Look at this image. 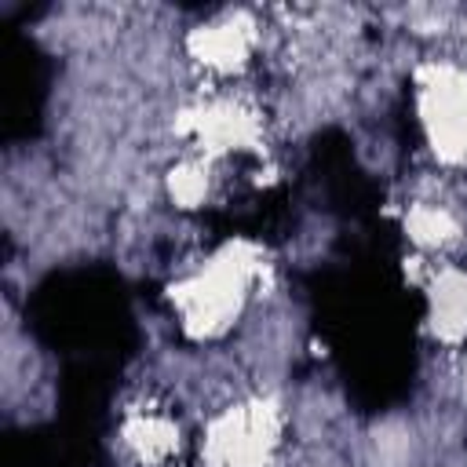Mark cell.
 I'll return each mask as SVG.
<instances>
[{"label":"cell","instance_id":"obj_1","mask_svg":"<svg viewBox=\"0 0 467 467\" xmlns=\"http://www.w3.org/2000/svg\"><path fill=\"white\" fill-rule=\"evenodd\" d=\"M255 259L244 255V248H226L215 259H208L201 270L182 277L175 285V310L182 317V328L197 339H212L241 317L248 288H252Z\"/></svg>","mask_w":467,"mask_h":467},{"label":"cell","instance_id":"obj_2","mask_svg":"<svg viewBox=\"0 0 467 467\" xmlns=\"http://www.w3.org/2000/svg\"><path fill=\"white\" fill-rule=\"evenodd\" d=\"M277 434H281L277 409L263 398H252L223 409L208 423L201 460L204 467H270Z\"/></svg>","mask_w":467,"mask_h":467},{"label":"cell","instance_id":"obj_3","mask_svg":"<svg viewBox=\"0 0 467 467\" xmlns=\"http://www.w3.org/2000/svg\"><path fill=\"white\" fill-rule=\"evenodd\" d=\"M420 124L441 164H467V73L456 66H427L420 77Z\"/></svg>","mask_w":467,"mask_h":467},{"label":"cell","instance_id":"obj_4","mask_svg":"<svg viewBox=\"0 0 467 467\" xmlns=\"http://www.w3.org/2000/svg\"><path fill=\"white\" fill-rule=\"evenodd\" d=\"M190 51L208 69L234 73L252 55V22H244V18H219L212 26H201L190 36Z\"/></svg>","mask_w":467,"mask_h":467},{"label":"cell","instance_id":"obj_5","mask_svg":"<svg viewBox=\"0 0 467 467\" xmlns=\"http://www.w3.org/2000/svg\"><path fill=\"white\" fill-rule=\"evenodd\" d=\"M120 441L142 467H161L179 449V427L157 409H135L120 423Z\"/></svg>","mask_w":467,"mask_h":467},{"label":"cell","instance_id":"obj_6","mask_svg":"<svg viewBox=\"0 0 467 467\" xmlns=\"http://www.w3.org/2000/svg\"><path fill=\"white\" fill-rule=\"evenodd\" d=\"M431 328L441 343L467 339V274L463 270H441L431 281Z\"/></svg>","mask_w":467,"mask_h":467},{"label":"cell","instance_id":"obj_7","mask_svg":"<svg viewBox=\"0 0 467 467\" xmlns=\"http://www.w3.org/2000/svg\"><path fill=\"white\" fill-rule=\"evenodd\" d=\"M405 230L423 252H434V248H445L456 237V219L438 204H416L405 215Z\"/></svg>","mask_w":467,"mask_h":467},{"label":"cell","instance_id":"obj_8","mask_svg":"<svg viewBox=\"0 0 467 467\" xmlns=\"http://www.w3.org/2000/svg\"><path fill=\"white\" fill-rule=\"evenodd\" d=\"M208 182H212L208 179V164L204 161H186L168 175V193H171L175 204L193 208V204H201L208 197Z\"/></svg>","mask_w":467,"mask_h":467}]
</instances>
